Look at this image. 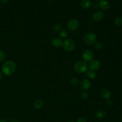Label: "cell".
Returning <instances> with one entry per match:
<instances>
[{"label": "cell", "instance_id": "1", "mask_svg": "<svg viewBox=\"0 0 122 122\" xmlns=\"http://www.w3.org/2000/svg\"><path fill=\"white\" fill-rule=\"evenodd\" d=\"M16 68V64L13 61H7L2 64L1 70L5 75L7 76H10L14 73Z\"/></svg>", "mask_w": 122, "mask_h": 122}, {"label": "cell", "instance_id": "2", "mask_svg": "<svg viewBox=\"0 0 122 122\" xmlns=\"http://www.w3.org/2000/svg\"><path fill=\"white\" fill-rule=\"evenodd\" d=\"M88 69L87 63L83 61H79L77 62L74 66V69L76 72L81 73L85 72Z\"/></svg>", "mask_w": 122, "mask_h": 122}, {"label": "cell", "instance_id": "3", "mask_svg": "<svg viewBox=\"0 0 122 122\" xmlns=\"http://www.w3.org/2000/svg\"><path fill=\"white\" fill-rule=\"evenodd\" d=\"M96 35L93 32H89L84 38L85 42L88 45H92L96 41Z\"/></svg>", "mask_w": 122, "mask_h": 122}, {"label": "cell", "instance_id": "4", "mask_svg": "<svg viewBox=\"0 0 122 122\" xmlns=\"http://www.w3.org/2000/svg\"><path fill=\"white\" fill-rule=\"evenodd\" d=\"M63 47L67 51H71L74 49L75 44L74 42L70 39H66L63 42Z\"/></svg>", "mask_w": 122, "mask_h": 122}, {"label": "cell", "instance_id": "5", "mask_svg": "<svg viewBox=\"0 0 122 122\" xmlns=\"http://www.w3.org/2000/svg\"><path fill=\"white\" fill-rule=\"evenodd\" d=\"M82 57L84 61L89 62L92 60L93 58V54L91 51L86 50L83 52Z\"/></svg>", "mask_w": 122, "mask_h": 122}, {"label": "cell", "instance_id": "6", "mask_svg": "<svg viewBox=\"0 0 122 122\" xmlns=\"http://www.w3.org/2000/svg\"><path fill=\"white\" fill-rule=\"evenodd\" d=\"M79 21L76 19H72L69 20L68 23V27L71 30H76L79 27Z\"/></svg>", "mask_w": 122, "mask_h": 122}, {"label": "cell", "instance_id": "7", "mask_svg": "<svg viewBox=\"0 0 122 122\" xmlns=\"http://www.w3.org/2000/svg\"><path fill=\"white\" fill-rule=\"evenodd\" d=\"M100 65L101 63L99 61L97 60H94L90 61L89 64V67L91 70L94 71L98 70L100 68Z\"/></svg>", "mask_w": 122, "mask_h": 122}, {"label": "cell", "instance_id": "8", "mask_svg": "<svg viewBox=\"0 0 122 122\" xmlns=\"http://www.w3.org/2000/svg\"><path fill=\"white\" fill-rule=\"evenodd\" d=\"M80 87L84 90H87L91 87V82L88 79H83L81 81Z\"/></svg>", "mask_w": 122, "mask_h": 122}, {"label": "cell", "instance_id": "9", "mask_svg": "<svg viewBox=\"0 0 122 122\" xmlns=\"http://www.w3.org/2000/svg\"><path fill=\"white\" fill-rule=\"evenodd\" d=\"M93 20L96 21H101L103 17V13L101 11H96L92 16Z\"/></svg>", "mask_w": 122, "mask_h": 122}, {"label": "cell", "instance_id": "10", "mask_svg": "<svg viewBox=\"0 0 122 122\" xmlns=\"http://www.w3.org/2000/svg\"><path fill=\"white\" fill-rule=\"evenodd\" d=\"M51 43L52 45L55 47H60L62 44V41L61 39L58 37H55L51 40Z\"/></svg>", "mask_w": 122, "mask_h": 122}, {"label": "cell", "instance_id": "11", "mask_svg": "<svg viewBox=\"0 0 122 122\" xmlns=\"http://www.w3.org/2000/svg\"><path fill=\"white\" fill-rule=\"evenodd\" d=\"M101 95L103 99L108 100L110 98L111 94L107 89H102L101 91Z\"/></svg>", "mask_w": 122, "mask_h": 122}, {"label": "cell", "instance_id": "12", "mask_svg": "<svg viewBox=\"0 0 122 122\" xmlns=\"http://www.w3.org/2000/svg\"><path fill=\"white\" fill-rule=\"evenodd\" d=\"M81 7L85 9H89L92 6V2L90 0H81Z\"/></svg>", "mask_w": 122, "mask_h": 122}, {"label": "cell", "instance_id": "13", "mask_svg": "<svg viewBox=\"0 0 122 122\" xmlns=\"http://www.w3.org/2000/svg\"><path fill=\"white\" fill-rule=\"evenodd\" d=\"M110 6V4L109 2L105 0H101L99 2V6L100 7L104 10H106L109 9Z\"/></svg>", "mask_w": 122, "mask_h": 122}, {"label": "cell", "instance_id": "14", "mask_svg": "<svg viewBox=\"0 0 122 122\" xmlns=\"http://www.w3.org/2000/svg\"><path fill=\"white\" fill-rule=\"evenodd\" d=\"M44 105V102L43 101L40 99H38L36 100L34 103H33V106L34 107L38 109H41V108L43 107Z\"/></svg>", "mask_w": 122, "mask_h": 122}, {"label": "cell", "instance_id": "15", "mask_svg": "<svg viewBox=\"0 0 122 122\" xmlns=\"http://www.w3.org/2000/svg\"><path fill=\"white\" fill-rule=\"evenodd\" d=\"M86 75L89 78L91 79H94L95 78L96 76V72L94 71L91 70L87 71Z\"/></svg>", "mask_w": 122, "mask_h": 122}, {"label": "cell", "instance_id": "16", "mask_svg": "<svg viewBox=\"0 0 122 122\" xmlns=\"http://www.w3.org/2000/svg\"><path fill=\"white\" fill-rule=\"evenodd\" d=\"M105 114L106 113L103 110H100L96 113L95 116L97 118L101 119L105 117Z\"/></svg>", "mask_w": 122, "mask_h": 122}, {"label": "cell", "instance_id": "17", "mask_svg": "<svg viewBox=\"0 0 122 122\" xmlns=\"http://www.w3.org/2000/svg\"><path fill=\"white\" fill-rule=\"evenodd\" d=\"M70 83L73 86H77L79 84V80L75 77H72L70 79Z\"/></svg>", "mask_w": 122, "mask_h": 122}, {"label": "cell", "instance_id": "18", "mask_svg": "<svg viewBox=\"0 0 122 122\" xmlns=\"http://www.w3.org/2000/svg\"><path fill=\"white\" fill-rule=\"evenodd\" d=\"M61 25L59 23H54L52 26V29L53 31H56L59 30L61 28Z\"/></svg>", "mask_w": 122, "mask_h": 122}, {"label": "cell", "instance_id": "19", "mask_svg": "<svg viewBox=\"0 0 122 122\" xmlns=\"http://www.w3.org/2000/svg\"><path fill=\"white\" fill-rule=\"evenodd\" d=\"M114 23L116 25L121 26L122 25V18L120 17H117L115 19Z\"/></svg>", "mask_w": 122, "mask_h": 122}, {"label": "cell", "instance_id": "20", "mask_svg": "<svg viewBox=\"0 0 122 122\" xmlns=\"http://www.w3.org/2000/svg\"><path fill=\"white\" fill-rule=\"evenodd\" d=\"M59 35L62 38H65L68 36L67 31L65 30H61L59 32Z\"/></svg>", "mask_w": 122, "mask_h": 122}, {"label": "cell", "instance_id": "21", "mask_svg": "<svg viewBox=\"0 0 122 122\" xmlns=\"http://www.w3.org/2000/svg\"><path fill=\"white\" fill-rule=\"evenodd\" d=\"M5 57L6 55L5 52L2 50H0V61H4L5 59Z\"/></svg>", "mask_w": 122, "mask_h": 122}, {"label": "cell", "instance_id": "22", "mask_svg": "<svg viewBox=\"0 0 122 122\" xmlns=\"http://www.w3.org/2000/svg\"><path fill=\"white\" fill-rule=\"evenodd\" d=\"M94 47H95V48L96 49L100 50V49H101L103 48V45H102V43H101L100 42H96L95 43Z\"/></svg>", "mask_w": 122, "mask_h": 122}, {"label": "cell", "instance_id": "23", "mask_svg": "<svg viewBox=\"0 0 122 122\" xmlns=\"http://www.w3.org/2000/svg\"><path fill=\"white\" fill-rule=\"evenodd\" d=\"M81 97L84 100L86 99L88 97V94L86 92H83L81 93Z\"/></svg>", "mask_w": 122, "mask_h": 122}, {"label": "cell", "instance_id": "24", "mask_svg": "<svg viewBox=\"0 0 122 122\" xmlns=\"http://www.w3.org/2000/svg\"><path fill=\"white\" fill-rule=\"evenodd\" d=\"M77 122H87V119L83 117H81L78 118Z\"/></svg>", "mask_w": 122, "mask_h": 122}, {"label": "cell", "instance_id": "25", "mask_svg": "<svg viewBox=\"0 0 122 122\" xmlns=\"http://www.w3.org/2000/svg\"><path fill=\"white\" fill-rule=\"evenodd\" d=\"M112 102L109 100H107L105 102V105L107 107H111L112 106Z\"/></svg>", "mask_w": 122, "mask_h": 122}, {"label": "cell", "instance_id": "26", "mask_svg": "<svg viewBox=\"0 0 122 122\" xmlns=\"http://www.w3.org/2000/svg\"><path fill=\"white\" fill-rule=\"evenodd\" d=\"M1 1L2 3H6L8 2V0H1Z\"/></svg>", "mask_w": 122, "mask_h": 122}, {"label": "cell", "instance_id": "27", "mask_svg": "<svg viewBox=\"0 0 122 122\" xmlns=\"http://www.w3.org/2000/svg\"><path fill=\"white\" fill-rule=\"evenodd\" d=\"M10 122H19L17 120H12Z\"/></svg>", "mask_w": 122, "mask_h": 122}, {"label": "cell", "instance_id": "28", "mask_svg": "<svg viewBox=\"0 0 122 122\" xmlns=\"http://www.w3.org/2000/svg\"><path fill=\"white\" fill-rule=\"evenodd\" d=\"M2 77H3L2 74L1 72H0V80L2 78Z\"/></svg>", "mask_w": 122, "mask_h": 122}, {"label": "cell", "instance_id": "29", "mask_svg": "<svg viewBox=\"0 0 122 122\" xmlns=\"http://www.w3.org/2000/svg\"><path fill=\"white\" fill-rule=\"evenodd\" d=\"M0 122H7L4 120H0Z\"/></svg>", "mask_w": 122, "mask_h": 122}, {"label": "cell", "instance_id": "30", "mask_svg": "<svg viewBox=\"0 0 122 122\" xmlns=\"http://www.w3.org/2000/svg\"><path fill=\"white\" fill-rule=\"evenodd\" d=\"M68 122H74L73 121H68Z\"/></svg>", "mask_w": 122, "mask_h": 122}, {"label": "cell", "instance_id": "31", "mask_svg": "<svg viewBox=\"0 0 122 122\" xmlns=\"http://www.w3.org/2000/svg\"></svg>", "mask_w": 122, "mask_h": 122}, {"label": "cell", "instance_id": "32", "mask_svg": "<svg viewBox=\"0 0 122 122\" xmlns=\"http://www.w3.org/2000/svg\"></svg>", "mask_w": 122, "mask_h": 122}]
</instances>
